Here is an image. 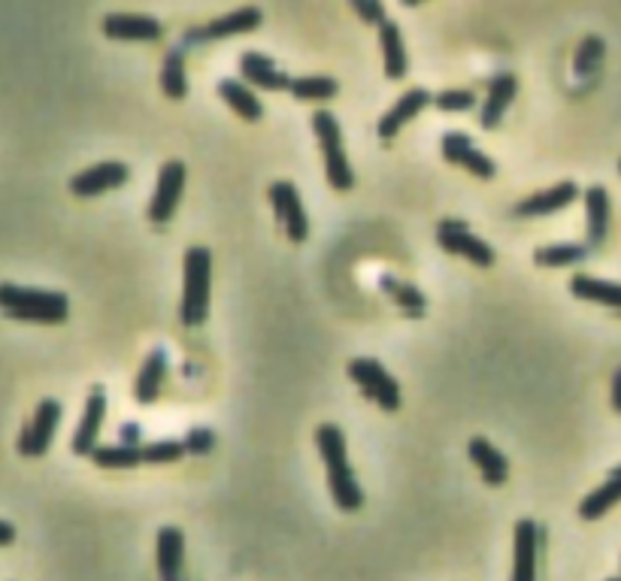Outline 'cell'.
I'll return each mask as SVG.
<instances>
[{
    "instance_id": "1",
    "label": "cell",
    "mask_w": 621,
    "mask_h": 581,
    "mask_svg": "<svg viewBox=\"0 0 621 581\" xmlns=\"http://www.w3.org/2000/svg\"><path fill=\"white\" fill-rule=\"evenodd\" d=\"M0 310L10 318H19V322L61 324L70 315V300L61 291L0 282Z\"/></svg>"
},
{
    "instance_id": "2",
    "label": "cell",
    "mask_w": 621,
    "mask_h": 581,
    "mask_svg": "<svg viewBox=\"0 0 621 581\" xmlns=\"http://www.w3.org/2000/svg\"><path fill=\"white\" fill-rule=\"evenodd\" d=\"M209 284H212V252L192 246L185 252V282H182V324L197 327L207 322Z\"/></svg>"
},
{
    "instance_id": "3",
    "label": "cell",
    "mask_w": 621,
    "mask_h": 581,
    "mask_svg": "<svg viewBox=\"0 0 621 581\" xmlns=\"http://www.w3.org/2000/svg\"><path fill=\"white\" fill-rule=\"evenodd\" d=\"M312 130L322 142L324 152V170H327V182L337 188V191H349L355 185V173L349 167V158H346V146H343V130L334 113L319 109L312 113Z\"/></svg>"
},
{
    "instance_id": "4",
    "label": "cell",
    "mask_w": 621,
    "mask_h": 581,
    "mask_svg": "<svg viewBox=\"0 0 621 581\" xmlns=\"http://www.w3.org/2000/svg\"><path fill=\"white\" fill-rule=\"evenodd\" d=\"M349 375L355 385L361 387L364 394L373 403H379L386 412H398L401 409V385L394 382V375L373 358H352Z\"/></svg>"
},
{
    "instance_id": "5",
    "label": "cell",
    "mask_w": 621,
    "mask_h": 581,
    "mask_svg": "<svg viewBox=\"0 0 621 581\" xmlns=\"http://www.w3.org/2000/svg\"><path fill=\"white\" fill-rule=\"evenodd\" d=\"M61 425V403L55 397H43L34 409V418L22 427L15 449L25 457H43L55 440V430Z\"/></svg>"
},
{
    "instance_id": "6",
    "label": "cell",
    "mask_w": 621,
    "mask_h": 581,
    "mask_svg": "<svg viewBox=\"0 0 621 581\" xmlns=\"http://www.w3.org/2000/svg\"><path fill=\"white\" fill-rule=\"evenodd\" d=\"M437 243L452 255H461L476 267H492L494 264V248L480 240L476 233H470L467 221L461 219H442L437 224Z\"/></svg>"
},
{
    "instance_id": "7",
    "label": "cell",
    "mask_w": 621,
    "mask_h": 581,
    "mask_svg": "<svg viewBox=\"0 0 621 581\" xmlns=\"http://www.w3.org/2000/svg\"><path fill=\"white\" fill-rule=\"evenodd\" d=\"M271 204L276 209V219L288 233L291 243H303L310 236V219H307V209H303V200H300L298 185L288 179H276L271 185Z\"/></svg>"
},
{
    "instance_id": "8",
    "label": "cell",
    "mask_w": 621,
    "mask_h": 581,
    "mask_svg": "<svg viewBox=\"0 0 621 581\" xmlns=\"http://www.w3.org/2000/svg\"><path fill=\"white\" fill-rule=\"evenodd\" d=\"M182 188H185V164L182 161H164L158 170V185L149 204V219L156 224L173 219V212L180 207Z\"/></svg>"
},
{
    "instance_id": "9",
    "label": "cell",
    "mask_w": 621,
    "mask_h": 581,
    "mask_svg": "<svg viewBox=\"0 0 621 581\" xmlns=\"http://www.w3.org/2000/svg\"><path fill=\"white\" fill-rule=\"evenodd\" d=\"M442 158L449 161V164H458V167H464L467 173H473V176H480V179H492L497 167H494V161L485 152H482L476 142L467 137L464 130H449V133H442Z\"/></svg>"
},
{
    "instance_id": "10",
    "label": "cell",
    "mask_w": 621,
    "mask_h": 581,
    "mask_svg": "<svg viewBox=\"0 0 621 581\" xmlns=\"http://www.w3.org/2000/svg\"><path fill=\"white\" fill-rule=\"evenodd\" d=\"M128 176V164H122V161H101V164L79 170L77 176L70 179V191L77 194V197H97V194L113 191L118 185H125Z\"/></svg>"
},
{
    "instance_id": "11",
    "label": "cell",
    "mask_w": 621,
    "mask_h": 581,
    "mask_svg": "<svg viewBox=\"0 0 621 581\" xmlns=\"http://www.w3.org/2000/svg\"><path fill=\"white\" fill-rule=\"evenodd\" d=\"M104 418H106V391L101 385H94L89 391V400H85V409H82V418H79L73 442H70L73 454H89L91 457V452L97 449V437H101Z\"/></svg>"
},
{
    "instance_id": "12",
    "label": "cell",
    "mask_w": 621,
    "mask_h": 581,
    "mask_svg": "<svg viewBox=\"0 0 621 581\" xmlns=\"http://www.w3.org/2000/svg\"><path fill=\"white\" fill-rule=\"evenodd\" d=\"M576 197H579V185H576V182H557V185L545 188V191L528 194L525 200H518L516 216H521V219H533V216H552V212H557V209L570 207Z\"/></svg>"
},
{
    "instance_id": "13",
    "label": "cell",
    "mask_w": 621,
    "mask_h": 581,
    "mask_svg": "<svg viewBox=\"0 0 621 581\" xmlns=\"http://www.w3.org/2000/svg\"><path fill=\"white\" fill-rule=\"evenodd\" d=\"M434 97H430V91L425 89H410L403 91L401 97H398V104L391 106L386 116L379 118V125H376V133L382 137V140H391V137H398L401 133V128L406 125V121H413L422 109H425L427 104H430Z\"/></svg>"
},
{
    "instance_id": "14",
    "label": "cell",
    "mask_w": 621,
    "mask_h": 581,
    "mask_svg": "<svg viewBox=\"0 0 621 581\" xmlns=\"http://www.w3.org/2000/svg\"><path fill=\"white\" fill-rule=\"evenodd\" d=\"M104 34L110 39H161L164 25L156 15L110 13L104 15Z\"/></svg>"
},
{
    "instance_id": "15",
    "label": "cell",
    "mask_w": 621,
    "mask_h": 581,
    "mask_svg": "<svg viewBox=\"0 0 621 581\" xmlns=\"http://www.w3.org/2000/svg\"><path fill=\"white\" fill-rule=\"evenodd\" d=\"M537 551L540 533L531 518H521L516 524V560H513V581H537Z\"/></svg>"
},
{
    "instance_id": "16",
    "label": "cell",
    "mask_w": 621,
    "mask_h": 581,
    "mask_svg": "<svg viewBox=\"0 0 621 581\" xmlns=\"http://www.w3.org/2000/svg\"><path fill=\"white\" fill-rule=\"evenodd\" d=\"M516 89L518 82L513 73H497V77L488 82V94H485V101H482L480 113L482 128L494 130L501 125V118H504V113L509 109V104H513V97H516Z\"/></svg>"
},
{
    "instance_id": "17",
    "label": "cell",
    "mask_w": 621,
    "mask_h": 581,
    "mask_svg": "<svg viewBox=\"0 0 621 581\" xmlns=\"http://www.w3.org/2000/svg\"><path fill=\"white\" fill-rule=\"evenodd\" d=\"M158 557V576L161 581H180L182 576V557H185V536L180 527H161L158 530L156 543Z\"/></svg>"
},
{
    "instance_id": "18",
    "label": "cell",
    "mask_w": 621,
    "mask_h": 581,
    "mask_svg": "<svg viewBox=\"0 0 621 581\" xmlns=\"http://www.w3.org/2000/svg\"><path fill=\"white\" fill-rule=\"evenodd\" d=\"M261 10L258 7H243V10H233V13L221 15L216 22H209L207 27H200L195 34H188L192 39H221L233 37V34H249L261 25Z\"/></svg>"
},
{
    "instance_id": "19",
    "label": "cell",
    "mask_w": 621,
    "mask_h": 581,
    "mask_svg": "<svg viewBox=\"0 0 621 581\" xmlns=\"http://www.w3.org/2000/svg\"><path fill=\"white\" fill-rule=\"evenodd\" d=\"M467 452H470V461L480 466L482 478L488 481V485H504L506 476H509V461H506V454L488 442L485 437H473L470 445H467Z\"/></svg>"
},
{
    "instance_id": "20",
    "label": "cell",
    "mask_w": 621,
    "mask_h": 581,
    "mask_svg": "<svg viewBox=\"0 0 621 581\" xmlns=\"http://www.w3.org/2000/svg\"><path fill=\"white\" fill-rule=\"evenodd\" d=\"M240 73H243L252 85H258V89H267V91L291 89V77L283 73L267 55L261 53L243 55V58H240Z\"/></svg>"
},
{
    "instance_id": "21",
    "label": "cell",
    "mask_w": 621,
    "mask_h": 581,
    "mask_svg": "<svg viewBox=\"0 0 621 581\" xmlns=\"http://www.w3.org/2000/svg\"><path fill=\"white\" fill-rule=\"evenodd\" d=\"M379 46H382V61H386V73L391 79H401L410 67V55L403 46V34L394 19H386L379 25Z\"/></svg>"
},
{
    "instance_id": "22",
    "label": "cell",
    "mask_w": 621,
    "mask_h": 581,
    "mask_svg": "<svg viewBox=\"0 0 621 581\" xmlns=\"http://www.w3.org/2000/svg\"><path fill=\"white\" fill-rule=\"evenodd\" d=\"M168 375V349H156L146 361H142V370L134 382V397L137 403H156L158 394H161V382Z\"/></svg>"
},
{
    "instance_id": "23",
    "label": "cell",
    "mask_w": 621,
    "mask_h": 581,
    "mask_svg": "<svg viewBox=\"0 0 621 581\" xmlns=\"http://www.w3.org/2000/svg\"><path fill=\"white\" fill-rule=\"evenodd\" d=\"M570 291H573V298L591 300V303H603V306L621 310L619 282H607V279H597V276H588V272H576V276L570 279Z\"/></svg>"
},
{
    "instance_id": "24",
    "label": "cell",
    "mask_w": 621,
    "mask_h": 581,
    "mask_svg": "<svg viewBox=\"0 0 621 581\" xmlns=\"http://www.w3.org/2000/svg\"><path fill=\"white\" fill-rule=\"evenodd\" d=\"M616 503H621V466H616L612 473L607 476L603 485H597L595 491L585 497L579 503V518L585 521H597L603 518Z\"/></svg>"
},
{
    "instance_id": "25",
    "label": "cell",
    "mask_w": 621,
    "mask_h": 581,
    "mask_svg": "<svg viewBox=\"0 0 621 581\" xmlns=\"http://www.w3.org/2000/svg\"><path fill=\"white\" fill-rule=\"evenodd\" d=\"M585 216H588V243L600 246L609 231V194L603 185H591L585 191Z\"/></svg>"
},
{
    "instance_id": "26",
    "label": "cell",
    "mask_w": 621,
    "mask_h": 581,
    "mask_svg": "<svg viewBox=\"0 0 621 581\" xmlns=\"http://www.w3.org/2000/svg\"><path fill=\"white\" fill-rule=\"evenodd\" d=\"M219 94L225 97V104L231 106L240 118H246V121H258L264 116V104L255 97V91L243 85L240 79H221Z\"/></svg>"
},
{
    "instance_id": "27",
    "label": "cell",
    "mask_w": 621,
    "mask_h": 581,
    "mask_svg": "<svg viewBox=\"0 0 621 581\" xmlns=\"http://www.w3.org/2000/svg\"><path fill=\"white\" fill-rule=\"evenodd\" d=\"M315 445L324 457V466L327 473H343V469H352L349 466V454H346V437L337 425H322L315 430Z\"/></svg>"
},
{
    "instance_id": "28",
    "label": "cell",
    "mask_w": 621,
    "mask_h": 581,
    "mask_svg": "<svg viewBox=\"0 0 621 581\" xmlns=\"http://www.w3.org/2000/svg\"><path fill=\"white\" fill-rule=\"evenodd\" d=\"M327 488H331V497H334V503H337L343 512H358L364 506V491L352 469L327 473Z\"/></svg>"
},
{
    "instance_id": "29",
    "label": "cell",
    "mask_w": 621,
    "mask_h": 581,
    "mask_svg": "<svg viewBox=\"0 0 621 581\" xmlns=\"http://www.w3.org/2000/svg\"><path fill=\"white\" fill-rule=\"evenodd\" d=\"M161 89L168 97L173 101H182L185 91H188V79H185V55H182L180 46H173L164 58V67H161Z\"/></svg>"
},
{
    "instance_id": "30",
    "label": "cell",
    "mask_w": 621,
    "mask_h": 581,
    "mask_svg": "<svg viewBox=\"0 0 621 581\" xmlns=\"http://www.w3.org/2000/svg\"><path fill=\"white\" fill-rule=\"evenodd\" d=\"M142 445H97L91 452V461L104 469H130V466L142 464Z\"/></svg>"
},
{
    "instance_id": "31",
    "label": "cell",
    "mask_w": 621,
    "mask_h": 581,
    "mask_svg": "<svg viewBox=\"0 0 621 581\" xmlns=\"http://www.w3.org/2000/svg\"><path fill=\"white\" fill-rule=\"evenodd\" d=\"M585 255H588V246L583 243H549L533 252V260L540 267H570V264L585 260Z\"/></svg>"
},
{
    "instance_id": "32",
    "label": "cell",
    "mask_w": 621,
    "mask_h": 581,
    "mask_svg": "<svg viewBox=\"0 0 621 581\" xmlns=\"http://www.w3.org/2000/svg\"><path fill=\"white\" fill-rule=\"evenodd\" d=\"M340 82L331 77H295L291 79V94L298 101H331L337 97Z\"/></svg>"
},
{
    "instance_id": "33",
    "label": "cell",
    "mask_w": 621,
    "mask_h": 581,
    "mask_svg": "<svg viewBox=\"0 0 621 581\" xmlns=\"http://www.w3.org/2000/svg\"><path fill=\"white\" fill-rule=\"evenodd\" d=\"M142 452V464H173L185 454V445L173 440H158V442H146L140 449Z\"/></svg>"
},
{
    "instance_id": "34",
    "label": "cell",
    "mask_w": 621,
    "mask_h": 581,
    "mask_svg": "<svg viewBox=\"0 0 621 581\" xmlns=\"http://www.w3.org/2000/svg\"><path fill=\"white\" fill-rule=\"evenodd\" d=\"M434 104L446 109V113H464V109L476 104V97H473V91L467 89H446L434 97Z\"/></svg>"
},
{
    "instance_id": "35",
    "label": "cell",
    "mask_w": 621,
    "mask_h": 581,
    "mask_svg": "<svg viewBox=\"0 0 621 581\" xmlns=\"http://www.w3.org/2000/svg\"><path fill=\"white\" fill-rule=\"evenodd\" d=\"M352 10L361 15V19H367L370 25H382L386 22V10L376 0H352Z\"/></svg>"
},
{
    "instance_id": "36",
    "label": "cell",
    "mask_w": 621,
    "mask_h": 581,
    "mask_svg": "<svg viewBox=\"0 0 621 581\" xmlns=\"http://www.w3.org/2000/svg\"><path fill=\"white\" fill-rule=\"evenodd\" d=\"M182 445H185V452L204 454L216 445V437H212L209 430H192V433H188V440L182 442Z\"/></svg>"
},
{
    "instance_id": "37",
    "label": "cell",
    "mask_w": 621,
    "mask_h": 581,
    "mask_svg": "<svg viewBox=\"0 0 621 581\" xmlns=\"http://www.w3.org/2000/svg\"><path fill=\"white\" fill-rule=\"evenodd\" d=\"M600 55H603V43H600L597 37H588L583 43V53H579V58H576V67H579V70H585V67H588V61H597Z\"/></svg>"
},
{
    "instance_id": "38",
    "label": "cell",
    "mask_w": 621,
    "mask_h": 581,
    "mask_svg": "<svg viewBox=\"0 0 621 581\" xmlns=\"http://www.w3.org/2000/svg\"><path fill=\"white\" fill-rule=\"evenodd\" d=\"M122 437H125V445H142V442H140V427H137V425H125V427H122Z\"/></svg>"
},
{
    "instance_id": "39",
    "label": "cell",
    "mask_w": 621,
    "mask_h": 581,
    "mask_svg": "<svg viewBox=\"0 0 621 581\" xmlns=\"http://www.w3.org/2000/svg\"><path fill=\"white\" fill-rule=\"evenodd\" d=\"M612 406H616V412H621V367L612 375Z\"/></svg>"
},
{
    "instance_id": "40",
    "label": "cell",
    "mask_w": 621,
    "mask_h": 581,
    "mask_svg": "<svg viewBox=\"0 0 621 581\" xmlns=\"http://www.w3.org/2000/svg\"><path fill=\"white\" fill-rule=\"evenodd\" d=\"M15 543V527L10 521H0V545H13Z\"/></svg>"
},
{
    "instance_id": "41",
    "label": "cell",
    "mask_w": 621,
    "mask_h": 581,
    "mask_svg": "<svg viewBox=\"0 0 621 581\" xmlns=\"http://www.w3.org/2000/svg\"><path fill=\"white\" fill-rule=\"evenodd\" d=\"M607 581H621V579H607Z\"/></svg>"
},
{
    "instance_id": "42",
    "label": "cell",
    "mask_w": 621,
    "mask_h": 581,
    "mask_svg": "<svg viewBox=\"0 0 621 581\" xmlns=\"http://www.w3.org/2000/svg\"><path fill=\"white\" fill-rule=\"evenodd\" d=\"M619 173H621V161H619Z\"/></svg>"
}]
</instances>
